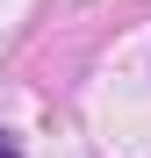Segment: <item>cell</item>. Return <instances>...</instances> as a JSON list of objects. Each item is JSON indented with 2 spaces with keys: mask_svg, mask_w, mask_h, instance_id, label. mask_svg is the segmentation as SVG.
Returning a JSON list of instances; mask_svg holds the SVG:
<instances>
[{
  "mask_svg": "<svg viewBox=\"0 0 151 158\" xmlns=\"http://www.w3.org/2000/svg\"><path fill=\"white\" fill-rule=\"evenodd\" d=\"M0 158H22V144H15V137H7V129H0Z\"/></svg>",
  "mask_w": 151,
  "mask_h": 158,
  "instance_id": "obj_1",
  "label": "cell"
}]
</instances>
